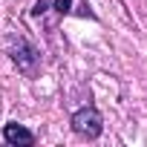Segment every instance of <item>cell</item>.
<instances>
[{"mask_svg":"<svg viewBox=\"0 0 147 147\" xmlns=\"http://www.w3.org/2000/svg\"><path fill=\"white\" fill-rule=\"evenodd\" d=\"M55 9H58L61 15H66V12L72 9V0H55Z\"/></svg>","mask_w":147,"mask_h":147,"instance_id":"cell-5","label":"cell"},{"mask_svg":"<svg viewBox=\"0 0 147 147\" xmlns=\"http://www.w3.org/2000/svg\"><path fill=\"white\" fill-rule=\"evenodd\" d=\"M69 124H72V130H75L81 138H87V141H95L104 133V118H101V113L95 107H84L78 113H72V121Z\"/></svg>","mask_w":147,"mask_h":147,"instance_id":"cell-1","label":"cell"},{"mask_svg":"<svg viewBox=\"0 0 147 147\" xmlns=\"http://www.w3.org/2000/svg\"><path fill=\"white\" fill-rule=\"evenodd\" d=\"M49 6H52V3H49V0H38V3H35V6H32V15H35V18H38V15H43V12H46V9H49Z\"/></svg>","mask_w":147,"mask_h":147,"instance_id":"cell-4","label":"cell"},{"mask_svg":"<svg viewBox=\"0 0 147 147\" xmlns=\"http://www.w3.org/2000/svg\"><path fill=\"white\" fill-rule=\"evenodd\" d=\"M9 52H12V61H15L18 72H23L26 78H35V75H38V69H40V55H38V49H35L26 38H18Z\"/></svg>","mask_w":147,"mask_h":147,"instance_id":"cell-2","label":"cell"},{"mask_svg":"<svg viewBox=\"0 0 147 147\" xmlns=\"http://www.w3.org/2000/svg\"><path fill=\"white\" fill-rule=\"evenodd\" d=\"M3 138H6L9 144H15V147H32V144H35V133L26 130L23 124H15V121L3 127Z\"/></svg>","mask_w":147,"mask_h":147,"instance_id":"cell-3","label":"cell"}]
</instances>
